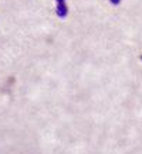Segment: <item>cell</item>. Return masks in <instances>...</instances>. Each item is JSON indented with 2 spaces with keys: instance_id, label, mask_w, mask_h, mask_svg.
Returning a JSON list of instances; mask_svg holds the SVG:
<instances>
[{
  "instance_id": "obj_2",
  "label": "cell",
  "mask_w": 142,
  "mask_h": 154,
  "mask_svg": "<svg viewBox=\"0 0 142 154\" xmlns=\"http://www.w3.org/2000/svg\"><path fill=\"white\" fill-rule=\"evenodd\" d=\"M109 3H111V5H114V6H118L119 3H121V0H109Z\"/></svg>"
},
{
  "instance_id": "obj_1",
  "label": "cell",
  "mask_w": 142,
  "mask_h": 154,
  "mask_svg": "<svg viewBox=\"0 0 142 154\" xmlns=\"http://www.w3.org/2000/svg\"><path fill=\"white\" fill-rule=\"evenodd\" d=\"M56 13L60 19H66L67 14H68V6H67L66 3H57Z\"/></svg>"
},
{
  "instance_id": "obj_4",
  "label": "cell",
  "mask_w": 142,
  "mask_h": 154,
  "mask_svg": "<svg viewBox=\"0 0 142 154\" xmlns=\"http://www.w3.org/2000/svg\"><path fill=\"white\" fill-rule=\"evenodd\" d=\"M141 61H142V55H141Z\"/></svg>"
},
{
  "instance_id": "obj_3",
  "label": "cell",
  "mask_w": 142,
  "mask_h": 154,
  "mask_svg": "<svg viewBox=\"0 0 142 154\" xmlns=\"http://www.w3.org/2000/svg\"><path fill=\"white\" fill-rule=\"evenodd\" d=\"M57 3H66V0H56Z\"/></svg>"
}]
</instances>
